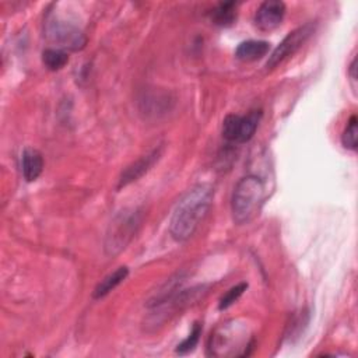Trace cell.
Returning <instances> with one entry per match:
<instances>
[{
	"label": "cell",
	"mask_w": 358,
	"mask_h": 358,
	"mask_svg": "<svg viewBox=\"0 0 358 358\" xmlns=\"http://www.w3.org/2000/svg\"><path fill=\"white\" fill-rule=\"evenodd\" d=\"M127 275H129V268L126 266L117 267L115 271L109 273L106 277H103L98 282V285L95 287V289L92 292V298H95V299L103 298L110 291H113L119 284H122Z\"/></svg>",
	"instance_id": "7c38bea8"
},
{
	"label": "cell",
	"mask_w": 358,
	"mask_h": 358,
	"mask_svg": "<svg viewBox=\"0 0 358 358\" xmlns=\"http://www.w3.org/2000/svg\"><path fill=\"white\" fill-rule=\"evenodd\" d=\"M200 334H201V326H200V323H194L193 330L190 331V334L176 347V352L180 354V355H185V354L193 351L194 347H196L197 343H199Z\"/></svg>",
	"instance_id": "2e32d148"
},
{
	"label": "cell",
	"mask_w": 358,
	"mask_h": 358,
	"mask_svg": "<svg viewBox=\"0 0 358 358\" xmlns=\"http://www.w3.org/2000/svg\"><path fill=\"white\" fill-rule=\"evenodd\" d=\"M213 203V190L207 185L192 187L176 204L171 222L169 232L178 242H185L197 231L199 225L206 218Z\"/></svg>",
	"instance_id": "6da1fadb"
},
{
	"label": "cell",
	"mask_w": 358,
	"mask_h": 358,
	"mask_svg": "<svg viewBox=\"0 0 358 358\" xmlns=\"http://www.w3.org/2000/svg\"><path fill=\"white\" fill-rule=\"evenodd\" d=\"M248 288V284L246 282H241L232 288H229L220 299V303H218V308L222 310V309H227L229 308L235 301H238V298L243 294V291Z\"/></svg>",
	"instance_id": "e0dca14e"
},
{
	"label": "cell",
	"mask_w": 358,
	"mask_h": 358,
	"mask_svg": "<svg viewBox=\"0 0 358 358\" xmlns=\"http://www.w3.org/2000/svg\"><path fill=\"white\" fill-rule=\"evenodd\" d=\"M260 117V110H252L245 116L228 115L222 122V137L227 141L235 144H243L249 141L259 126Z\"/></svg>",
	"instance_id": "8992f818"
},
{
	"label": "cell",
	"mask_w": 358,
	"mask_h": 358,
	"mask_svg": "<svg viewBox=\"0 0 358 358\" xmlns=\"http://www.w3.org/2000/svg\"><path fill=\"white\" fill-rule=\"evenodd\" d=\"M252 336L243 323L231 320L222 323L211 333L208 341V354L214 357H243L249 354Z\"/></svg>",
	"instance_id": "3957f363"
},
{
	"label": "cell",
	"mask_w": 358,
	"mask_h": 358,
	"mask_svg": "<svg viewBox=\"0 0 358 358\" xmlns=\"http://www.w3.org/2000/svg\"><path fill=\"white\" fill-rule=\"evenodd\" d=\"M162 150H164V147L158 145V147L152 148L151 151H148L147 154L141 155L138 159L131 162L129 166H126L119 178L117 189L124 187V186L138 180L144 173H147L152 168V165L161 158Z\"/></svg>",
	"instance_id": "ba28073f"
},
{
	"label": "cell",
	"mask_w": 358,
	"mask_h": 358,
	"mask_svg": "<svg viewBox=\"0 0 358 358\" xmlns=\"http://www.w3.org/2000/svg\"><path fill=\"white\" fill-rule=\"evenodd\" d=\"M42 171H43L42 154L32 147L24 148L21 154V172L24 179L27 182H34L39 178Z\"/></svg>",
	"instance_id": "30bf717a"
},
{
	"label": "cell",
	"mask_w": 358,
	"mask_h": 358,
	"mask_svg": "<svg viewBox=\"0 0 358 358\" xmlns=\"http://www.w3.org/2000/svg\"><path fill=\"white\" fill-rule=\"evenodd\" d=\"M285 15V4L282 1L267 0L260 4L255 15V24L262 31L277 28Z\"/></svg>",
	"instance_id": "9c48e42d"
},
{
	"label": "cell",
	"mask_w": 358,
	"mask_h": 358,
	"mask_svg": "<svg viewBox=\"0 0 358 358\" xmlns=\"http://www.w3.org/2000/svg\"><path fill=\"white\" fill-rule=\"evenodd\" d=\"M211 20L215 25L229 27L236 20V4L234 1L220 3L211 13Z\"/></svg>",
	"instance_id": "4fadbf2b"
},
{
	"label": "cell",
	"mask_w": 358,
	"mask_h": 358,
	"mask_svg": "<svg viewBox=\"0 0 358 358\" xmlns=\"http://www.w3.org/2000/svg\"><path fill=\"white\" fill-rule=\"evenodd\" d=\"M270 49V43L266 41H245L241 42L235 50L236 59L242 62H255L267 55Z\"/></svg>",
	"instance_id": "8fae6325"
},
{
	"label": "cell",
	"mask_w": 358,
	"mask_h": 358,
	"mask_svg": "<svg viewBox=\"0 0 358 358\" xmlns=\"http://www.w3.org/2000/svg\"><path fill=\"white\" fill-rule=\"evenodd\" d=\"M45 35L49 41L57 43L63 50H80L87 42V38L77 25L55 14H49L46 18Z\"/></svg>",
	"instance_id": "5b68a950"
},
{
	"label": "cell",
	"mask_w": 358,
	"mask_h": 358,
	"mask_svg": "<svg viewBox=\"0 0 358 358\" xmlns=\"http://www.w3.org/2000/svg\"><path fill=\"white\" fill-rule=\"evenodd\" d=\"M141 224V213L138 210L120 211L110 222L105 236V252L109 256L122 252L136 235Z\"/></svg>",
	"instance_id": "277c9868"
},
{
	"label": "cell",
	"mask_w": 358,
	"mask_h": 358,
	"mask_svg": "<svg viewBox=\"0 0 358 358\" xmlns=\"http://www.w3.org/2000/svg\"><path fill=\"white\" fill-rule=\"evenodd\" d=\"M341 143L348 150H357L358 145V129H357V116H351L343 134H341Z\"/></svg>",
	"instance_id": "9a60e30c"
},
{
	"label": "cell",
	"mask_w": 358,
	"mask_h": 358,
	"mask_svg": "<svg viewBox=\"0 0 358 358\" xmlns=\"http://www.w3.org/2000/svg\"><path fill=\"white\" fill-rule=\"evenodd\" d=\"M355 69H357V59L352 60L351 66H350V76L352 80H357V74H355Z\"/></svg>",
	"instance_id": "ac0fdd59"
},
{
	"label": "cell",
	"mask_w": 358,
	"mask_h": 358,
	"mask_svg": "<svg viewBox=\"0 0 358 358\" xmlns=\"http://www.w3.org/2000/svg\"><path fill=\"white\" fill-rule=\"evenodd\" d=\"M42 62L48 70L56 71L66 66V63L69 62V55L66 50H63L60 48H56V49L49 48V49L43 50Z\"/></svg>",
	"instance_id": "5bb4252c"
},
{
	"label": "cell",
	"mask_w": 358,
	"mask_h": 358,
	"mask_svg": "<svg viewBox=\"0 0 358 358\" xmlns=\"http://www.w3.org/2000/svg\"><path fill=\"white\" fill-rule=\"evenodd\" d=\"M313 31H315L313 22H308V24L291 31L270 55V57L266 63L267 69H273V67L278 66L281 62H284L285 59H288L289 56H292L310 38Z\"/></svg>",
	"instance_id": "52a82bcc"
},
{
	"label": "cell",
	"mask_w": 358,
	"mask_h": 358,
	"mask_svg": "<svg viewBox=\"0 0 358 358\" xmlns=\"http://www.w3.org/2000/svg\"><path fill=\"white\" fill-rule=\"evenodd\" d=\"M264 197L266 189L260 178L255 175L242 178L234 187L231 199L234 221L238 225L249 224L259 214Z\"/></svg>",
	"instance_id": "7a4b0ae2"
}]
</instances>
